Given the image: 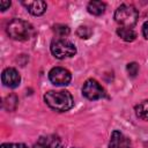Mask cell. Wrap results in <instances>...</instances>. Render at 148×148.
<instances>
[{"label": "cell", "mask_w": 148, "mask_h": 148, "mask_svg": "<svg viewBox=\"0 0 148 148\" xmlns=\"http://www.w3.org/2000/svg\"><path fill=\"white\" fill-rule=\"evenodd\" d=\"M44 101L52 110L58 112L68 111L74 105L73 97L67 90H50L44 95Z\"/></svg>", "instance_id": "1"}, {"label": "cell", "mask_w": 148, "mask_h": 148, "mask_svg": "<svg viewBox=\"0 0 148 148\" xmlns=\"http://www.w3.org/2000/svg\"><path fill=\"white\" fill-rule=\"evenodd\" d=\"M34 32L32 25L21 18H13L7 25V34L15 40H27Z\"/></svg>", "instance_id": "2"}, {"label": "cell", "mask_w": 148, "mask_h": 148, "mask_svg": "<svg viewBox=\"0 0 148 148\" xmlns=\"http://www.w3.org/2000/svg\"><path fill=\"white\" fill-rule=\"evenodd\" d=\"M139 18V13L136 8L132 5H121L114 12V21L119 24V27L132 28Z\"/></svg>", "instance_id": "3"}, {"label": "cell", "mask_w": 148, "mask_h": 148, "mask_svg": "<svg viewBox=\"0 0 148 148\" xmlns=\"http://www.w3.org/2000/svg\"><path fill=\"white\" fill-rule=\"evenodd\" d=\"M51 52L56 58L65 59L75 56L76 47L72 42L65 38H57L51 43Z\"/></svg>", "instance_id": "4"}, {"label": "cell", "mask_w": 148, "mask_h": 148, "mask_svg": "<svg viewBox=\"0 0 148 148\" xmlns=\"http://www.w3.org/2000/svg\"><path fill=\"white\" fill-rule=\"evenodd\" d=\"M82 94L86 98H88L90 101L99 99V98L104 97V95H105L102 86L94 79H89L84 82V84L82 87Z\"/></svg>", "instance_id": "5"}, {"label": "cell", "mask_w": 148, "mask_h": 148, "mask_svg": "<svg viewBox=\"0 0 148 148\" xmlns=\"http://www.w3.org/2000/svg\"><path fill=\"white\" fill-rule=\"evenodd\" d=\"M49 79L54 86H67L72 80V75L64 67H54L50 71Z\"/></svg>", "instance_id": "6"}, {"label": "cell", "mask_w": 148, "mask_h": 148, "mask_svg": "<svg viewBox=\"0 0 148 148\" xmlns=\"http://www.w3.org/2000/svg\"><path fill=\"white\" fill-rule=\"evenodd\" d=\"M1 81H2L3 86H6L8 88H16L21 82V76L15 68L8 67V68L3 69L2 74H1Z\"/></svg>", "instance_id": "7"}, {"label": "cell", "mask_w": 148, "mask_h": 148, "mask_svg": "<svg viewBox=\"0 0 148 148\" xmlns=\"http://www.w3.org/2000/svg\"><path fill=\"white\" fill-rule=\"evenodd\" d=\"M34 148H62V143L57 135H44L37 140Z\"/></svg>", "instance_id": "8"}, {"label": "cell", "mask_w": 148, "mask_h": 148, "mask_svg": "<svg viewBox=\"0 0 148 148\" xmlns=\"http://www.w3.org/2000/svg\"><path fill=\"white\" fill-rule=\"evenodd\" d=\"M109 148H131V142L119 131H113L111 134Z\"/></svg>", "instance_id": "9"}, {"label": "cell", "mask_w": 148, "mask_h": 148, "mask_svg": "<svg viewBox=\"0 0 148 148\" xmlns=\"http://www.w3.org/2000/svg\"><path fill=\"white\" fill-rule=\"evenodd\" d=\"M22 5L27 8V10L35 15V16H39L42 14L45 13L46 10V2L45 1H40V0H37V1H22Z\"/></svg>", "instance_id": "10"}, {"label": "cell", "mask_w": 148, "mask_h": 148, "mask_svg": "<svg viewBox=\"0 0 148 148\" xmlns=\"http://www.w3.org/2000/svg\"><path fill=\"white\" fill-rule=\"evenodd\" d=\"M117 34L118 36L126 40V42H133L136 38V32L132 29V28H126V27H119L117 29Z\"/></svg>", "instance_id": "11"}, {"label": "cell", "mask_w": 148, "mask_h": 148, "mask_svg": "<svg viewBox=\"0 0 148 148\" xmlns=\"http://www.w3.org/2000/svg\"><path fill=\"white\" fill-rule=\"evenodd\" d=\"M87 9L92 15H101L105 10V3L102 1H98V0H92L88 3Z\"/></svg>", "instance_id": "12"}, {"label": "cell", "mask_w": 148, "mask_h": 148, "mask_svg": "<svg viewBox=\"0 0 148 148\" xmlns=\"http://www.w3.org/2000/svg\"><path fill=\"white\" fill-rule=\"evenodd\" d=\"M135 112H136V116L139 118L148 121V99L139 103L135 106Z\"/></svg>", "instance_id": "13"}, {"label": "cell", "mask_w": 148, "mask_h": 148, "mask_svg": "<svg viewBox=\"0 0 148 148\" xmlns=\"http://www.w3.org/2000/svg\"><path fill=\"white\" fill-rule=\"evenodd\" d=\"M17 97L16 95L14 94H10L8 95L5 99H3V108L7 110V111H14L17 106Z\"/></svg>", "instance_id": "14"}, {"label": "cell", "mask_w": 148, "mask_h": 148, "mask_svg": "<svg viewBox=\"0 0 148 148\" xmlns=\"http://www.w3.org/2000/svg\"><path fill=\"white\" fill-rule=\"evenodd\" d=\"M53 31H54L56 36H58V38H64L66 36H68L69 28L67 25H64V24H57L53 27Z\"/></svg>", "instance_id": "15"}, {"label": "cell", "mask_w": 148, "mask_h": 148, "mask_svg": "<svg viewBox=\"0 0 148 148\" xmlns=\"http://www.w3.org/2000/svg\"><path fill=\"white\" fill-rule=\"evenodd\" d=\"M76 32H77V36L81 37V38H89L90 35H91V30L88 27H86V25L79 27V29H77Z\"/></svg>", "instance_id": "16"}, {"label": "cell", "mask_w": 148, "mask_h": 148, "mask_svg": "<svg viewBox=\"0 0 148 148\" xmlns=\"http://www.w3.org/2000/svg\"><path fill=\"white\" fill-rule=\"evenodd\" d=\"M126 68H127L128 75L132 76V77H134V76L139 73V65H138L136 62H130Z\"/></svg>", "instance_id": "17"}, {"label": "cell", "mask_w": 148, "mask_h": 148, "mask_svg": "<svg viewBox=\"0 0 148 148\" xmlns=\"http://www.w3.org/2000/svg\"><path fill=\"white\" fill-rule=\"evenodd\" d=\"M1 148H28L24 143H2Z\"/></svg>", "instance_id": "18"}, {"label": "cell", "mask_w": 148, "mask_h": 148, "mask_svg": "<svg viewBox=\"0 0 148 148\" xmlns=\"http://www.w3.org/2000/svg\"><path fill=\"white\" fill-rule=\"evenodd\" d=\"M9 6H10V1H6V0H1L0 1V9L2 12H5L7 8H9Z\"/></svg>", "instance_id": "19"}, {"label": "cell", "mask_w": 148, "mask_h": 148, "mask_svg": "<svg viewBox=\"0 0 148 148\" xmlns=\"http://www.w3.org/2000/svg\"><path fill=\"white\" fill-rule=\"evenodd\" d=\"M142 34H143L145 38L148 39V21H146L142 25Z\"/></svg>", "instance_id": "20"}]
</instances>
